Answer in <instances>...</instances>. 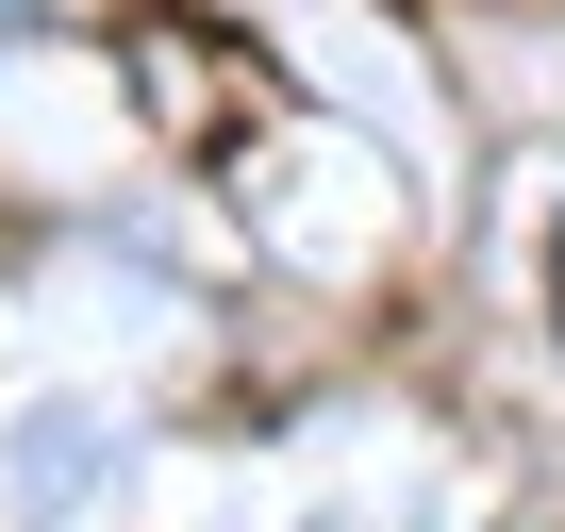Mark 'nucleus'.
Segmentation results:
<instances>
[{
	"mask_svg": "<svg viewBox=\"0 0 565 532\" xmlns=\"http://www.w3.org/2000/svg\"><path fill=\"white\" fill-rule=\"evenodd\" d=\"M548 266H565V233H548Z\"/></svg>",
	"mask_w": 565,
	"mask_h": 532,
	"instance_id": "f257e3e1",
	"label": "nucleus"
}]
</instances>
